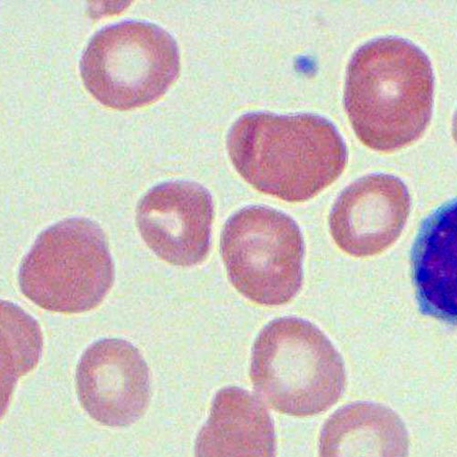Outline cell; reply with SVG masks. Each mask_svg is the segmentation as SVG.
Masks as SVG:
<instances>
[{"label":"cell","instance_id":"1","mask_svg":"<svg viewBox=\"0 0 457 457\" xmlns=\"http://www.w3.org/2000/svg\"><path fill=\"white\" fill-rule=\"evenodd\" d=\"M227 150L245 181L287 203L316 197L338 179L348 161L337 129L311 113L245 114L228 132Z\"/></svg>","mask_w":457,"mask_h":457},{"label":"cell","instance_id":"2","mask_svg":"<svg viewBox=\"0 0 457 457\" xmlns=\"http://www.w3.org/2000/svg\"><path fill=\"white\" fill-rule=\"evenodd\" d=\"M435 79L428 57L399 37H383L353 56L345 91L360 141L390 154L417 141L432 117Z\"/></svg>","mask_w":457,"mask_h":457},{"label":"cell","instance_id":"3","mask_svg":"<svg viewBox=\"0 0 457 457\" xmlns=\"http://www.w3.org/2000/svg\"><path fill=\"white\" fill-rule=\"evenodd\" d=\"M251 382L273 409L290 416L322 413L346 387L345 361L314 324L281 318L266 325L254 341Z\"/></svg>","mask_w":457,"mask_h":457},{"label":"cell","instance_id":"4","mask_svg":"<svg viewBox=\"0 0 457 457\" xmlns=\"http://www.w3.org/2000/svg\"><path fill=\"white\" fill-rule=\"evenodd\" d=\"M113 278L104 234L96 223L83 218L47 228L23 260L19 276L27 298L46 311L62 314L97 308Z\"/></svg>","mask_w":457,"mask_h":457},{"label":"cell","instance_id":"5","mask_svg":"<svg viewBox=\"0 0 457 457\" xmlns=\"http://www.w3.org/2000/svg\"><path fill=\"white\" fill-rule=\"evenodd\" d=\"M178 45L162 27L126 21L104 27L80 63L89 93L103 105L130 110L158 101L178 79Z\"/></svg>","mask_w":457,"mask_h":457},{"label":"cell","instance_id":"6","mask_svg":"<svg viewBox=\"0 0 457 457\" xmlns=\"http://www.w3.org/2000/svg\"><path fill=\"white\" fill-rule=\"evenodd\" d=\"M220 253L236 289L261 306H281L303 284V240L287 214L249 206L228 219L220 236Z\"/></svg>","mask_w":457,"mask_h":457},{"label":"cell","instance_id":"7","mask_svg":"<svg viewBox=\"0 0 457 457\" xmlns=\"http://www.w3.org/2000/svg\"><path fill=\"white\" fill-rule=\"evenodd\" d=\"M213 219L210 193L189 181L151 188L137 210V227L147 246L163 261L183 268L207 258Z\"/></svg>","mask_w":457,"mask_h":457},{"label":"cell","instance_id":"8","mask_svg":"<svg viewBox=\"0 0 457 457\" xmlns=\"http://www.w3.org/2000/svg\"><path fill=\"white\" fill-rule=\"evenodd\" d=\"M76 379L82 406L104 426L129 427L147 407L148 368L137 349L126 340L96 342L82 356Z\"/></svg>","mask_w":457,"mask_h":457},{"label":"cell","instance_id":"9","mask_svg":"<svg viewBox=\"0 0 457 457\" xmlns=\"http://www.w3.org/2000/svg\"><path fill=\"white\" fill-rule=\"evenodd\" d=\"M411 209L405 184L387 174H373L351 184L329 215L336 245L354 257L387 250L400 237Z\"/></svg>","mask_w":457,"mask_h":457},{"label":"cell","instance_id":"10","mask_svg":"<svg viewBox=\"0 0 457 457\" xmlns=\"http://www.w3.org/2000/svg\"><path fill=\"white\" fill-rule=\"evenodd\" d=\"M411 268L422 313L457 324V200L423 222L412 247Z\"/></svg>","mask_w":457,"mask_h":457},{"label":"cell","instance_id":"11","mask_svg":"<svg viewBox=\"0 0 457 457\" xmlns=\"http://www.w3.org/2000/svg\"><path fill=\"white\" fill-rule=\"evenodd\" d=\"M277 436L268 410L239 387L220 390L195 444V457H276Z\"/></svg>","mask_w":457,"mask_h":457},{"label":"cell","instance_id":"12","mask_svg":"<svg viewBox=\"0 0 457 457\" xmlns=\"http://www.w3.org/2000/svg\"><path fill=\"white\" fill-rule=\"evenodd\" d=\"M410 440L403 419L376 403H353L336 411L320 438V457H408Z\"/></svg>","mask_w":457,"mask_h":457},{"label":"cell","instance_id":"13","mask_svg":"<svg viewBox=\"0 0 457 457\" xmlns=\"http://www.w3.org/2000/svg\"><path fill=\"white\" fill-rule=\"evenodd\" d=\"M3 384L5 392L35 367L42 351V332L31 318L12 303L4 302Z\"/></svg>","mask_w":457,"mask_h":457},{"label":"cell","instance_id":"14","mask_svg":"<svg viewBox=\"0 0 457 457\" xmlns=\"http://www.w3.org/2000/svg\"><path fill=\"white\" fill-rule=\"evenodd\" d=\"M453 137L457 144V112L455 113L453 122Z\"/></svg>","mask_w":457,"mask_h":457}]
</instances>
